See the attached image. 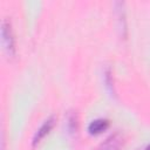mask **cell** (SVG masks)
Wrapping results in <instances>:
<instances>
[{"instance_id": "4", "label": "cell", "mask_w": 150, "mask_h": 150, "mask_svg": "<svg viewBox=\"0 0 150 150\" xmlns=\"http://www.w3.org/2000/svg\"><path fill=\"white\" fill-rule=\"evenodd\" d=\"M109 127V121L105 118H97L90 122L88 125V131L90 135H98L103 131H105Z\"/></svg>"}, {"instance_id": "2", "label": "cell", "mask_w": 150, "mask_h": 150, "mask_svg": "<svg viewBox=\"0 0 150 150\" xmlns=\"http://www.w3.org/2000/svg\"><path fill=\"white\" fill-rule=\"evenodd\" d=\"M55 122H56L55 116H50V117H48V118L42 123V125H41V127L36 130V132L34 134V137H33V145H36V144L53 129Z\"/></svg>"}, {"instance_id": "5", "label": "cell", "mask_w": 150, "mask_h": 150, "mask_svg": "<svg viewBox=\"0 0 150 150\" xmlns=\"http://www.w3.org/2000/svg\"><path fill=\"white\" fill-rule=\"evenodd\" d=\"M144 150H150V144H149V145H148V146H146Z\"/></svg>"}, {"instance_id": "1", "label": "cell", "mask_w": 150, "mask_h": 150, "mask_svg": "<svg viewBox=\"0 0 150 150\" xmlns=\"http://www.w3.org/2000/svg\"><path fill=\"white\" fill-rule=\"evenodd\" d=\"M1 41H2V46L4 49L6 50V53L8 55H14L15 53V45H14V36H13V32H12V26L11 22L6 19L2 20L1 23Z\"/></svg>"}, {"instance_id": "3", "label": "cell", "mask_w": 150, "mask_h": 150, "mask_svg": "<svg viewBox=\"0 0 150 150\" xmlns=\"http://www.w3.org/2000/svg\"><path fill=\"white\" fill-rule=\"evenodd\" d=\"M123 143V138L120 134H114L109 136L104 143H102L100 150H120L121 145Z\"/></svg>"}]
</instances>
